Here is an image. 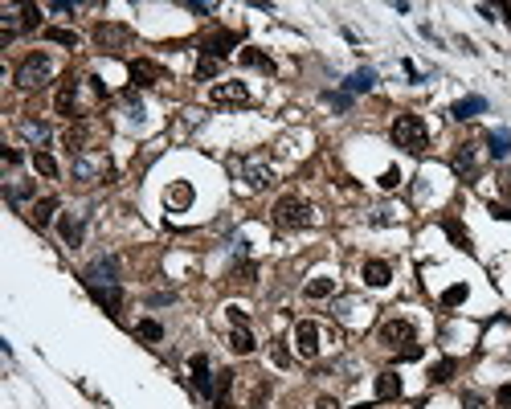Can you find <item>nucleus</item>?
Segmentation results:
<instances>
[{
    "instance_id": "nucleus-5",
    "label": "nucleus",
    "mask_w": 511,
    "mask_h": 409,
    "mask_svg": "<svg viewBox=\"0 0 511 409\" xmlns=\"http://www.w3.org/2000/svg\"><path fill=\"white\" fill-rule=\"evenodd\" d=\"M274 221H279L282 229H303V225H311L315 217H311V205H307L303 196H282L279 205H274Z\"/></svg>"
},
{
    "instance_id": "nucleus-18",
    "label": "nucleus",
    "mask_w": 511,
    "mask_h": 409,
    "mask_svg": "<svg viewBox=\"0 0 511 409\" xmlns=\"http://www.w3.org/2000/svg\"><path fill=\"white\" fill-rule=\"evenodd\" d=\"M230 348L237 352V356H250V352H254V336H250V328H246V323H233Z\"/></svg>"
},
{
    "instance_id": "nucleus-9",
    "label": "nucleus",
    "mask_w": 511,
    "mask_h": 409,
    "mask_svg": "<svg viewBox=\"0 0 511 409\" xmlns=\"http://www.w3.org/2000/svg\"><path fill=\"white\" fill-rule=\"evenodd\" d=\"M102 168H107V160L98 156V152H82V156H74V180H82V185H91V180H98L102 176Z\"/></svg>"
},
{
    "instance_id": "nucleus-17",
    "label": "nucleus",
    "mask_w": 511,
    "mask_h": 409,
    "mask_svg": "<svg viewBox=\"0 0 511 409\" xmlns=\"http://www.w3.org/2000/svg\"><path fill=\"white\" fill-rule=\"evenodd\" d=\"M487 152L495 156V160H507L511 156V131L507 127H499V131H491L487 135Z\"/></svg>"
},
{
    "instance_id": "nucleus-21",
    "label": "nucleus",
    "mask_w": 511,
    "mask_h": 409,
    "mask_svg": "<svg viewBox=\"0 0 511 409\" xmlns=\"http://www.w3.org/2000/svg\"><path fill=\"white\" fill-rule=\"evenodd\" d=\"M372 86H376V74L372 70H356V74H348V82H344L348 95H364V90H372Z\"/></svg>"
},
{
    "instance_id": "nucleus-20",
    "label": "nucleus",
    "mask_w": 511,
    "mask_h": 409,
    "mask_svg": "<svg viewBox=\"0 0 511 409\" xmlns=\"http://www.w3.org/2000/svg\"><path fill=\"white\" fill-rule=\"evenodd\" d=\"M58 229H62V241H66V246H82V217L66 213L58 221Z\"/></svg>"
},
{
    "instance_id": "nucleus-12",
    "label": "nucleus",
    "mask_w": 511,
    "mask_h": 409,
    "mask_svg": "<svg viewBox=\"0 0 511 409\" xmlns=\"http://www.w3.org/2000/svg\"><path fill=\"white\" fill-rule=\"evenodd\" d=\"M454 172L458 176H474L479 172V144H458V152H454Z\"/></svg>"
},
{
    "instance_id": "nucleus-3",
    "label": "nucleus",
    "mask_w": 511,
    "mask_h": 409,
    "mask_svg": "<svg viewBox=\"0 0 511 409\" xmlns=\"http://www.w3.org/2000/svg\"><path fill=\"white\" fill-rule=\"evenodd\" d=\"M393 144L405 147V152H413V156H421V152L430 147V131H425L421 115H409V111L397 115L393 119Z\"/></svg>"
},
{
    "instance_id": "nucleus-7",
    "label": "nucleus",
    "mask_w": 511,
    "mask_h": 409,
    "mask_svg": "<svg viewBox=\"0 0 511 409\" xmlns=\"http://www.w3.org/2000/svg\"><path fill=\"white\" fill-rule=\"evenodd\" d=\"M295 352H299L303 361H315L319 356V323H311V319L295 323Z\"/></svg>"
},
{
    "instance_id": "nucleus-26",
    "label": "nucleus",
    "mask_w": 511,
    "mask_h": 409,
    "mask_svg": "<svg viewBox=\"0 0 511 409\" xmlns=\"http://www.w3.org/2000/svg\"><path fill=\"white\" fill-rule=\"evenodd\" d=\"M53 213H58V201H53V196H46V201H37V205H33V225H41V229H46L49 221H53Z\"/></svg>"
},
{
    "instance_id": "nucleus-33",
    "label": "nucleus",
    "mask_w": 511,
    "mask_h": 409,
    "mask_svg": "<svg viewBox=\"0 0 511 409\" xmlns=\"http://www.w3.org/2000/svg\"><path fill=\"white\" fill-rule=\"evenodd\" d=\"M466 299V287L458 283V287H450V290H442V307H458Z\"/></svg>"
},
{
    "instance_id": "nucleus-1",
    "label": "nucleus",
    "mask_w": 511,
    "mask_h": 409,
    "mask_svg": "<svg viewBox=\"0 0 511 409\" xmlns=\"http://www.w3.org/2000/svg\"><path fill=\"white\" fill-rule=\"evenodd\" d=\"M86 287H91V295L107 307L111 315H119V307H123V287H119V266L115 258H98V262L86 270Z\"/></svg>"
},
{
    "instance_id": "nucleus-39",
    "label": "nucleus",
    "mask_w": 511,
    "mask_h": 409,
    "mask_svg": "<svg viewBox=\"0 0 511 409\" xmlns=\"http://www.w3.org/2000/svg\"><path fill=\"white\" fill-rule=\"evenodd\" d=\"M397 185H401V172L397 168H389L385 176H380V189H397Z\"/></svg>"
},
{
    "instance_id": "nucleus-22",
    "label": "nucleus",
    "mask_w": 511,
    "mask_h": 409,
    "mask_svg": "<svg viewBox=\"0 0 511 409\" xmlns=\"http://www.w3.org/2000/svg\"><path fill=\"white\" fill-rule=\"evenodd\" d=\"M307 299H327V295H336V279H327V274H315L307 287H303Z\"/></svg>"
},
{
    "instance_id": "nucleus-14",
    "label": "nucleus",
    "mask_w": 511,
    "mask_h": 409,
    "mask_svg": "<svg viewBox=\"0 0 511 409\" xmlns=\"http://www.w3.org/2000/svg\"><path fill=\"white\" fill-rule=\"evenodd\" d=\"M213 102H250V90L241 86V82H217L209 90Z\"/></svg>"
},
{
    "instance_id": "nucleus-15",
    "label": "nucleus",
    "mask_w": 511,
    "mask_h": 409,
    "mask_svg": "<svg viewBox=\"0 0 511 409\" xmlns=\"http://www.w3.org/2000/svg\"><path fill=\"white\" fill-rule=\"evenodd\" d=\"M487 111V98L483 95H470V98H463V102H454V119H474V115H483Z\"/></svg>"
},
{
    "instance_id": "nucleus-36",
    "label": "nucleus",
    "mask_w": 511,
    "mask_h": 409,
    "mask_svg": "<svg viewBox=\"0 0 511 409\" xmlns=\"http://www.w3.org/2000/svg\"><path fill=\"white\" fill-rule=\"evenodd\" d=\"M327 102H331L336 111H348V107H352V95H348V90H336V95H327Z\"/></svg>"
},
{
    "instance_id": "nucleus-10",
    "label": "nucleus",
    "mask_w": 511,
    "mask_h": 409,
    "mask_svg": "<svg viewBox=\"0 0 511 409\" xmlns=\"http://www.w3.org/2000/svg\"><path fill=\"white\" fill-rule=\"evenodd\" d=\"M188 373H192L197 393H201L205 401H213V397H217V389H213V377H209V356H192V361H188Z\"/></svg>"
},
{
    "instance_id": "nucleus-35",
    "label": "nucleus",
    "mask_w": 511,
    "mask_h": 409,
    "mask_svg": "<svg viewBox=\"0 0 511 409\" xmlns=\"http://www.w3.org/2000/svg\"><path fill=\"white\" fill-rule=\"evenodd\" d=\"M4 196L17 205V201H25V196H33V185H8V189H4Z\"/></svg>"
},
{
    "instance_id": "nucleus-11",
    "label": "nucleus",
    "mask_w": 511,
    "mask_h": 409,
    "mask_svg": "<svg viewBox=\"0 0 511 409\" xmlns=\"http://www.w3.org/2000/svg\"><path fill=\"white\" fill-rule=\"evenodd\" d=\"M131 78H135V86H156L164 78V66L147 62V58H135V62H131Z\"/></svg>"
},
{
    "instance_id": "nucleus-13",
    "label": "nucleus",
    "mask_w": 511,
    "mask_h": 409,
    "mask_svg": "<svg viewBox=\"0 0 511 409\" xmlns=\"http://www.w3.org/2000/svg\"><path fill=\"white\" fill-rule=\"evenodd\" d=\"M360 274H364V283H369V287H389V283H393V266L380 262V258H369Z\"/></svg>"
},
{
    "instance_id": "nucleus-24",
    "label": "nucleus",
    "mask_w": 511,
    "mask_h": 409,
    "mask_svg": "<svg viewBox=\"0 0 511 409\" xmlns=\"http://www.w3.org/2000/svg\"><path fill=\"white\" fill-rule=\"evenodd\" d=\"M241 172H246V185H250V189H266V185L274 180L266 164H241Z\"/></svg>"
},
{
    "instance_id": "nucleus-23",
    "label": "nucleus",
    "mask_w": 511,
    "mask_h": 409,
    "mask_svg": "<svg viewBox=\"0 0 511 409\" xmlns=\"http://www.w3.org/2000/svg\"><path fill=\"white\" fill-rule=\"evenodd\" d=\"M21 135L29 140V144H46V140H49V123H41V119H21Z\"/></svg>"
},
{
    "instance_id": "nucleus-19",
    "label": "nucleus",
    "mask_w": 511,
    "mask_h": 409,
    "mask_svg": "<svg viewBox=\"0 0 511 409\" xmlns=\"http://www.w3.org/2000/svg\"><path fill=\"white\" fill-rule=\"evenodd\" d=\"M393 397H401V377L397 373H380L376 377V401H393Z\"/></svg>"
},
{
    "instance_id": "nucleus-27",
    "label": "nucleus",
    "mask_w": 511,
    "mask_h": 409,
    "mask_svg": "<svg viewBox=\"0 0 511 409\" xmlns=\"http://www.w3.org/2000/svg\"><path fill=\"white\" fill-rule=\"evenodd\" d=\"M135 336H140V340H152V344H160V340H164V328L156 323V319H140V323H135Z\"/></svg>"
},
{
    "instance_id": "nucleus-25",
    "label": "nucleus",
    "mask_w": 511,
    "mask_h": 409,
    "mask_svg": "<svg viewBox=\"0 0 511 409\" xmlns=\"http://www.w3.org/2000/svg\"><path fill=\"white\" fill-rule=\"evenodd\" d=\"M237 62H241V66H254V70H262V74H274V62H270L266 53H258V49H241Z\"/></svg>"
},
{
    "instance_id": "nucleus-42",
    "label": "nucleus",
    "mask_w": 511,
    "mask_h": 409,
    "mask_svg": "<svg viewBox=\"0 0 511 409\" xmlns=\"http://www.w3.org/2000/svg\"><path fill=\"white\" fill-rule=\"evenodd\" d=\"M315 409H340V405H336L331 397H319V401H315Z\"/></svg>"
},
{
    "instance_id": "nucleus-32",
    "label": "nucleus",
    "mask_w": 511,
    "mask_h": 409,
    "mask_svg": "<svg viewBox=\"0 0 511 409\" xmlns=\"http://www.w3.org/2000/svg\"><path fill=\"white\" fill-rule=\"evenodd\" d=\"M41 25V8L37 4H25L21 8V29H37Z\"/></svg>"
},
{
    "instance_id": "nucleus-16",
    "label": "nucleus",
    "mask_w": 511,
    "mask_h": 409,
    "mask_svg": "<svg viewBox=\"0 0 511 409\" xmlns=\"http://www.w3.org/2000/svg\"><path fill=\"white\" fill-rule=\"evenodd\" d=\"M58 111H62V115H78V82H74V78H66V86H62V90H58Z\"/></svg>"
},
{
    "instance_id": "nucleus-37",
    "label": "nucleus",
    "mask_w": 511,
    "mask_h": 409,
    "mask_svg": "<svg viewBox=\"0 0 511 409\" xmlns=\"http://www.w3.org/2000/svg\"><path fill=\"white\" fill-rule=\"evenodd\" d=\"M233 279H237V283H254V266H250V262H241L237 270H233Z\"/></svg>"
},
{
    "instance_id": "nucleus-4",
    "label": "nucleus",
    "mask_w": 511,
    "mask_h": 409,
    "mask_svg": "<svg viewBox=\"0 0 511 409\" xmlns=\"http://www.w3.org/2000/svg\"><path fill=\"white\" fill-rule=\"evenodd\" d=\"M49 74H53V62H49L46 53H29L21 66H17V86L25 90H37V86H46Z\"/></svg>"
},
{
    "instance_id": "nucleus-30",
    "label": "nucleus",
    "mask_w": 511,
    "mask_h": 409,
    "mask_svg": "<svg viewBox=\"0 0 511 409\" xmlns=\"http://www.w3.org/2000/svg\"><path fill=\"white\" fill-rule=\"evenodd\" d=\"M454 368H458V361H450V356H446V361H438L434 364V368H430V381H450V377H454Z\"/></svg>"
},
{
    "instance_id": "nucleus-41",
    "label": "nucleus",
    "mask_w": 511,
    "mask_h": 409,
    "mask_svg": "<svg viewBox=\"0 0 511 409\" xmlns=\"http://www.w3.org/2000/svg\"><path fill=\"white\" fill-rule=\"evenodd\" d=\"M463 405H466V409H483V401H479L474 393H466V397H463Z\"/></svg>"
},
{
    "instance_id": "nucleus-8",
    "label": "nucleus",
    "mask_w": 511,
    "mask_h": 409,
    "mask_svg": "<svg viewBox=\"0 0 511 409\" xmlns=\"http://www.w3.org/2000/svg\"><path fill=\"white\" fill-rule=\"evenodd\" d=\"M230 49H237V33H233V29H217V33H209V37H205L201 53H205V58H213V62H221V58H230Z\"/></svg>"
},
{
    "instance_id": "nucleus-6",
    "label": "nucleus",
    "mask_w": 511,
    "mask_h": 409,
    "mask_svg": "<svg viewBox=\"0 0 511 409\" xmlns=\"http://www.w3.org/2000/svg\"><path fill=\"white\" fill-rule=\"evenodd\" d=\"M94 46L107 49V53H119V49L131 46V29L127 25H115V21H102L94 29Z\"/></svg>"
},
{
    "instance_id": "nucleus-38",
    "label": "nucleus",
    "mask_w": 511,
    "mask_h": 409,
    "mask_svg": "<svg viewBox=\"0 0 511 409\" xmlns=\"http://www.w3.org/2000/svg\"><path fill=\"white\" fill-rule=\"evenodd\" d=\"M217 74V62L213 58H201V66H197V78H213Z\"/></svg>"
},
{
    "instance_id": "nucleus-29",
    "label": "nucleus",
    "mask_w": 511,
    "mask_h": 409,
    "mask_svg": "<svg viewBox=\"0 0 511 409\" xmlns=\"http://www.w3.org/2000/svg\"><path fill=\"white\" fill-rule=\"evenodd\" d=\"M46 37L53 46H66V49L78 46V33H74V29H46Z\"/></svg>"
},
{
    "instance_id": "nucleus-43",
    "label": "nucleus",
    "mask_w": 511,
    "mask_h": 409,
    "mask_svg": "<svg viewBox=\"0 0 511 409\" xmlns=\"http://www.w3.org/2000/svg\"><path fill=\"white\" fill-rule=\"evenodd\" d=\"M503 13H507V25H511V4H503Z\"/></svg>"
},
{
    "instance_id": "nucleus-28",
    "label": "nucleus",
    "mask_w": 511,
    "mask_h": 409,
    "mask_svg": "<svg viewBox=\"0 0 511 409\" xmlns=\"http://www.w3.org/2000/svg\"><path fill=\"white\" fill-rule=\"evenodd\" d=\"M33 168L41 172V176H49V180H53V176H58V160H53L49 152H33Z\"/></svg>"
},
{
    "instance_id": "nucleus-40",
    "label": "nucleus",
    "mask_w": 511,
    "mask_h": 409,
    "mask_svg": "<svg viewBox=\"0 0 511 409\" xmlns=\"http://www.w3.org/2000/svg\"><path fill=\"white\" fill-rule=\"evenodd\" d=\"M495 401H499V405L507 409V405H511V385H503V389H499V397H495Z\"/></svg>"
},
{
    "instance_id": "nucleus-2",
    "label": "nucleus",
    "mask_w": 511,
    "mask_h": 409,
    "mask_svg": "<svg viewBox=\"0 0 511 409\" xmlns=\"http://www.w3.org/2000/svg\"><path fill=\"white\" fill-rule=\"evenodd\" d=\"M380 344H385L389 352H401L405 361L421 356L418 332H413V323H409V319H401V315H393V319H385V323H380Z\"/></svg>"
},
{
    "instance_id": "nucleus-31",
    "label": "nucleus",
    "mask_w": 511,
    "mask_h": 409,
    "mask_svg": "<svg viewBox=\"0 0 511 409\" xmlns=\"http://www.w3.org/2000/svg\"><path fill=\"white\" fill-rule=\"evenodd\" d=\"M188 201H192V189H188V185H176V189H168V205H172V209H185Z\"/></svg>"
},
{
    "instance_id": "nucleus-34",
    "label": "nucleus",
    "mask_w": 511,
    "mask_h": 409,
    "mask_svg": "<svg viewBox=\"0 0 511 409\" xmlns=\"http://www.w3.org/2000/svg\"><path fill=\"white\" fill-rule=\"evenodd\" d=\"M446 234H450V238L458 241L463 250H470V238H466V229H463V225H458V221H446Z\"/></svg>"
}]
</instances>
